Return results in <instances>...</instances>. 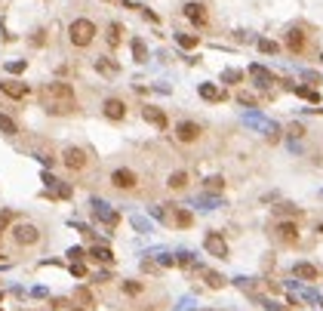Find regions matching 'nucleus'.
I'll use <instances>...</instances> for the list:
<instances>
[{"mask_svg":"<svg viewBox=\"0 0 323 311\" xmlns=\"http://www.w3.org/2000/svg\"><path fill=\"white\" fill-rule=\"evenodd\" d=\"M237 99H240V102H243V105H256V99H252V96H249V93H240V96H237Z\"/></svg>","mask_w":323,"mask_h":311,"instance_id":"72a5a7b5","label":"nucleus"},{"mask_svg":"<svg viewBox=\"0 0 323 311\" xmlns=\"http://www.w3.org/2000/svg\"><path fill=\"white\" fill-rule=\"evenodd\" d=\"M105 117H111V120H123V114H126V105L120 99H105Z\"/></svg>","mask_w":323,"mask_h":311,"instance_id":"9b49d317","label":"nucleus"},{"mask_svg":"<svg viewBox=\"0 0 323 311\" xmlns=\"http://www.w3.org/2000/svg\"><path fill=\"white\" fill-rule=\"evenodd\" d=\"M206 283H210L213 290H222V286H225V278H222V274H215V271H206Z\"/></svg>","mask_w":323,"mask_h":311,"instance_id":"4be33fe9","label":"nucleus"},{"mask_svg":"<svg viewBox=\"0 0 323 311\" xmlns=\"http://www.w3.org/2000/svg\"><path fill=\"white\" fill-rule=\"evenodd\" d=\"M200 96H203V99H213V102H215V99H222V93H218L213 84H203V86H200Z\"/></svg>","mask_w":323,"mask_h":311,"instance_id":"b1692460","label":"nucleus"},{"mask_svg":"<svg viewBox=\"0 0 323 311\" xmlns=\"http://www.w3.org/2000/svg\"><path fill=\"white\" fill-rule=\"evenodd\" d=\"M92 259H99V262H111L114 259V253L108 247H92Z\"/></svg>","mask_w":323,"mask_h":311,"instance_id":"412c9836","label":"nucleus"},{"mask_svg":"<svg viewBox=\"0 0 323 311\" xmlns=\"http://www.w3.org/2000/svg\"><path fill=\"white\" fill-rule=\"evenodd\" d=\"M176 40H179V47H185V50H194V47L200 43L194 34H176Z\"/></svg>","mask_w":323,"mask_h":311,"instance_id":"aec40b11","label":"nucleus"},{"mask_svg":"<svg viewBox=\"0 0 323 311\" xmlns=\"http://www.w3.org/2000/svg\"><path fill=\"white\" fill-rule=\"evenodd\" d=\"M40 105L50 111V114H71L77 108V99H74V89L68 84H46L40 89Z\"/></svg>","mask_w":323,"mask_h":311,"instance_id":"f257e3e1","label":"nucleus"},{"mask_svg":"<svg viewBox=\"0 0 323 311\" xmlns=\"http://www.w3.org/2000/svg\"><path fill=\"white\" fill-rule=\"evenodd\" d=\"M249 77H252V80H259V86L274 84V74L268 71V68H262V65H252V68H249Z\"/></svg>","mask_w":323,"mask_h":311,"instance_id":"4468645a","label":"nucleus"},{"mask_svg":"<svg viewBox=\"0 0 323 311\" xmlns=\"http://www.w3.org/2000/svg\"><path fill=\"white\" fill-rule=\"evenodd\" d=\"M172 222H176L179 228H188V225L194 222V216H191L188 210H176V216H172Z\"/></svg>","mask_w":323,"mask_h":311,"instance_id":"a211bd4d","label":"nucleus"},{"mask_svg":"<svg viewBox=\"0 0 323 311\" xmlns=\"http://www.w3.org/2000/svg\"><path fill=\"white\" fill-rule=\"evenodd\" d=\"M176 262H179V265H191V253H182V256H179Z\"/></svg>","mask_w":323,"mask_h":311,"instance_id":"e433bc0d","label":"nucleus"},{"mask_svg":"<svg viewBox=\"0 0 323 311\" xmlns=\"http://www.w3.org/2000/svg\"><path fill=\"white\" fill-rule=\"evenodd\" d=\"M203 250L210 253V256H215V259H228V240L218 231H210L203 237Z\"/></svg>","mask_w":323,"mask_h":311,"instance_id":"20e7f679","label":"nucleus"},{"mask_svg":"<svg viewBox=\"0 0 323 311\" xmlns=\"http://www.w3.org/2000/svg\"><path fill=\"white\" fill-rule=\"evenodd\" d=\"M68 256H71V259H80V256H83V250L74 247V250H68Z\"/></svg>","mask_w":323,"mask_h":311,"instance_id":"4c0bfd02","label":"nucleus"},{"mask_svg":"<svg viewBox=\"0 0 323 311\" xmlns=\"http://www.w3.org/2000/svg\"><path fill=\"white\" fill-rule=\"evenodd\" d=\"M296 278H302V281H317V268L314 265H308V262H298L296 268H293Z\"/></svg>","mask_w":323,"mask_h":311,"instance_id":"dca6fc26","label":"nucleus"},{"mask_svg":"<svg viewBox=\"0 0 323 311\" xmlns=\"http://www.w3.org/2000/svg\"><path fill=\"white\" fill-rule=\"evenodd\" d=\"M277 237H280L283 244H296L298 240V225L296 222H277Z\"/></svg>","mask_w":323,"mask_h":311,"instance_id":"9d476101","label":"nucleus"},{"mask_svg":"<svg viewBox=\"0 0 323 311\" xmlns=\"http://www.w3.org/2000/svg\"><path fill=\"white\" fill-rule=\"evenodd\" d=\"M9 219H13V213H0V231L9 225Z\"/></svg>","mask_w":323,"mask_h":311,"instance_id":"473e14b6","label":"nucleus"},{"mask_svg":"<svg viewBox=\"0 0 323 311\" xmlns=\"http://www.w3.org/2000/svg\"><path fill=\"white\" fill-rule=\"evenodd\" d=\"M166 185H169L172 191H182L185 185H188V172H185V170H176V172H169Z\"/></svg>","mask_w":323,"mask_h":311,"instance_id":"2eb2a0df","label":"nucleus"},{"mask_svg":"<svg viewBox=\"0 0 323 311\" xmlns=\"http://www.w3.org/2000/svg\"><path fill=\"white\" fill-rule=\"evenodd\" d=\"M259 50L268 53V56H274V53H277V43H274V40H259Z\"/></svg>","mask_w":323,"mask_h":311,"instance_id":"cd10ccee","label":"nucleus"},{"mask_svg":"<svg viewBox=\"0 0 323 311\" xmlns=\"http://www.w3.org/2000/svg\"><path fill=\"white\" fill-rule=\"evenodd\" d=\"M108 43H111V47H117V43H120V25H111L108 28Z\"/></svg>","mask_w":323,"mask_h":311,"instance_id":"a878e982","label":"nucleus"},{"mask_svg":"<svg viewBox=\"0 0 323 311\" xmlns=\"http://www.w3.org/2000/svg\"><path fill=\"white\" fill-rule=\"evenodd\" d=\"M286 47H290V53H302L305 50V31L302 28H290V34H286Z\"/></svg>","mask_w":323,"mask_h":311,"instance_id":"f8f14e48","label":"nucleus"},{"mask_svg":"<svg viewBox=\"0 0 323 311\" xmlns=\"http://www.w3.org/2000/svg\"><path fill=\"white\" fill-rule=\"evenodd\" d=\"M62 160H65L68 170H83L86 167V151H83V148H77V145H71V148H65Z\"/></svg>","mask_w":323,"mask_h":311,"instance_id":"0eeeda50","label":"nucleus"},{"mask_svg":"<svg viewBox=\"0 0 323 311\" xmlns=\"http://www.w3.org/2000/svg\"><path fill=\"white\" fill-rule=\"evenodd\" d=\"M200 136H203V126L194 123V120H182V123L176 126V139H179V142H197Z\"/></svg>","mask_w":323,"mask_h":311,"instance_id":"39448f33","label":"nucleus"},{"mask_svg":"<svg viewBox=\"0 0 323 311\" xmlns=\"http://www.w3.org/2000/svg\"><path fill=\"white\" fill-rule=\"evenodd\" d=\"M296 93H298V96H302V99H308V102H317V99H320V96L314 93V89H302V86H298V89H296Z\"/></svg>","mask_w":323,"mask_h":311,"instance_id":"c85d7f7f","label":"nucleus"},{"mask_svg":"<svg viewBox=\"0 0 323 311\" xmlns=\"http://www.w3.org/2000/svg\"><path fill=\"white\" fill-rule=\"evenodd\" d=\"M6 68H9V71H13V74H22V71H25V62H9Z\"/></svg>","mask_w":323,"mask_h":311,"instance_id":"7c9ffc66","label":"nucleus"},{"mask_svg":"<svg viewBox=\"0 0 323 311\" xmlns=\"http://www.w3.org/2000/svg\"><path fill=\"white\" fill-rule=\"evenodd\" d=\"M222 80H225V84H237V80H240V71H234V68H225V71H222Z\"/></svg>","mask_w":323,"mask_h":311,"instance_id":"bb28decb","label":"nucleus"},{"mask_svg":"<svg viewBox=\"0 0 323 311\" xmlns=\"http://www.w3.org/2000/svg\"><path fill=\"white\" fill-rule=\"evenodd\" d=\"M0 265H3V259H0Z\"/></svg>","mask_w":323,"mask_h":311,"instance_id":"58836bf2","label":"nucleus"},{"mask_svg":"<svg viewBox=\"0 0 323 311\" xmlns=\"http://www.w3.org/2000/svg\"><path fill=\"white\" fill-rule=\"evenodd\" d=\"M320 194H323V191H320Z\"/></svg>","mask_w":323,"mask_h":311,"instance_id":"a19ab883","label":"nucleus"},{"mask_svg":"<svg viewBox=\"0 0 323 311\" xmlns=\"http://www.w3.org/2000/svg\"><path fill=\"white\" fill-rule=\"evenodd\" d=\"M135 172L133 170H114L111 172V185L114 188H120V191H130V188H135Z\"/></svg>","mask_w":323,"mask_h":311,"instance_id":"6e6552de","label":"nucleus"},{"mask_svg":"<svg viewBox=\"0 0 323 311\" xmlns=\"http://www.w3.org/2000/svg\"><path fill=\"white\" fill-rule=\"evenodd\" d=\"M302 77H305V80H311V84H320V77H317V74H314V71H305V74H302Z\"/></svg>","mask_w":323,"mask_h":311,"instance_id":"c9c22d12","label":"nucleus"},{"mask_svg":"<svg viewBox=\"0 0 323 311\" xmlns=\"http://www.w3.org/2000/svg\"><path fill=\"white\" fill-rule=\"evenodd\" d=\"M0 133H6V136H16L19 133V126L13 117H6V114H0Z\"/></svg>","mask_w":323,"mask_h":311,"instance_id":"f3484780","label":"nucleus"},{"mask_svg":"<svg viewBox=\"0 0 323 311\" xmlns=\"http://www.w3.org/2000/svg\"><path fill=\"white\" fill-rule=\"evenodd\" d=\"M96 68H99L102 74H108V77H114V74H117V65H111L108 59H99V62H96Z\"/></svg>","mask_w":323,"mask_h":311,"instance_id":"5701e85b","label":"nucleus"},{"mask_svg":"<svg viewBox=\"0 0 323 311\" xmlns=\"http://www.w3.org/2000/svg\"><path fill=\"white\" fill-rule=\"evenodd\" d=\"M203 188L206 191H222L225 188V179L222 176H210V179H203Z\"/></svg>","mask_w":323,"mask_h":311,"instance_id":"6ab92c4d","label":"nucleus"},{"mask_svg":"<svg viewBox=\"0 0 323 311\" xmlns=\"http://www.w3.org/2000/svg\"><path fill=\"white\" fill-rule=\"evenodd\" d=\"M68 40H71L74 47H89V43L96 40V25H92L89 19H74L71 25H68Z\"/></svg>","mask_w":323,"mask_h":311,"instance_id":"f03ea898","label":"nucleus"},{"mask_svg":"<svg viewBox=\"0 0 323 311\" xmlns=\"http://www.w3.org/2000/svg\"><path fill=\"white\" fill-rule=\"evenodd\" d=\"M0 93L9 99H25L28 96V84H19V80H3L0 84Z\"/></svg>","mask_w":323,"mask_h":311,"instance_id":"1a4fd4ad","label":"nucleus"},{"mask_svg":"<svg viewBox=\"0 0 323 311\" xmlns=\"http://www.w3.org/2000/svg\"><path fill=\"white\" fill-rule=\"evenodd\" d=\"M320 231H323V225H320Z\"/></svg>","mask_w":323,"mask_h":311,"instance_id":"ea45409f","label":"nucleus"},{"mask_svg":"<svg viewBox=\"0 0 323 311\" xmlns=\"http://www.w3.org/2000/svg\"><path fill=\"white\" fill-rule=\"evenodd\" d=\"M142 117H145L148 123L160 126V130H163V126H166V114L160 111V108H154V105H145V108H142Z\"/></svg>","mask_w":323,"mask_h":311,"instance_id":"ddd939ff","label":"nucleus"},{"mask_svg":"<svg viewBox=\"0 0 323 311\" xmlns=\"http://www.w3.org/2000/svg\"><path fill=\"white\" fill-rule=\"evenodd\" d=\"M290 133H293V136H302V133H305V126H302V123H293V126H290Z\"/></svg>","mask_w":323,"mask_h":311,"instance_id":"f704fd0d","label":"nucleus"},{"mask_svg":"<svg viewBox=\"0 0 323 311\" xmlns=\"http://www.w3.org/2000/svg\"><path fill=\"white\" fill-rule=\"evenodd\" d=\"M13 240H16V244H22V247L37 244V240H40L37 225H31V222H16V225H13Z\"/></svg>","mask_w":323,"mask_h":311,"instance_id":"7ed1b4c3","label":"nucleus"},{"mask_svg":"<svg viewBox=\"0 0 323 311\" xmlns=\"http://www.w3.org/2000/svg\"><path fill=\"white\" fill-rule=\"evenodd\" d=\"M71 274H74V278H83V274H86L83 262H74V265H71Z\"/></svg>","mask_w":323,"mask_h":311,"instance_id":"c756f323","label":"nucleus"},{"mask_svg":"<svg viewBox=\"0 0 323 311\" xmlns=\"http://www.w3.org/2000/svg\"><path fill=\"white\" fill-rule=\"evenodd\" d=\"M185 19L191 22V25H197V28H203L206 22H210V13H206V6L203 3H185Z\"/></svg>","mask_w":323,"mask_h":311,"instance_id":"423d86ee","label":"nucleus"},{"mask_svg":"<svg viewBox=\"0 0 323 311\" xmlns=\"http://www.w3.org/2000/svg\"><path fill=\"white\" fill-rule=\"evenodd\" d=\"M138 290H142V286H138V283H123V293H130V296H135Z\"/></svg>","mask_w":323,"mask_h":311,"instance_id":"2f4dec72","label":"nucleus"},{"mask_svg":"<svg viewBox=\"0 0 323 311\" xmlns=\"http://www.w3.org/2000/svg\"><path fill=\"white\" fill-rule=\"evenodd\" d=\"M133 53H135V59H138V62H145V56H148V50H145V43H142V40H133Z\"/></svg>","mask_w":323,"mask_h":311,"instance_id":"393cba45","label":"nucleus"}]
</instances>
